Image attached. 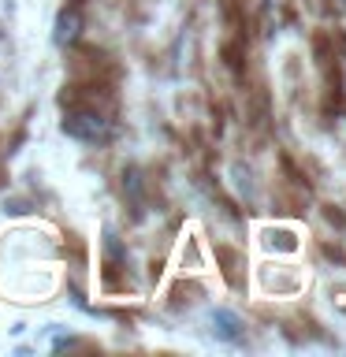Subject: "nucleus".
<instances>
[{"label":"nucleus","instance_id":"nucleus-5","mask_svg":"<svg viewBox=\"0 0 346 357\" xmlns=\"http://www.w3.org/2000/svg\"><path fill=\"white\" fill-rule=\"evenodd\" d=\"M216 253L223 257V264H227V268H223V275H227V283H231V287H242L239 272H234V268H239V253H234V250H227V245H220Z\"/></svg>","mask_w":346,"mask_h":357},{"label":"nucleus","instance_id":"nucleus-1","mask_svg":"<svg viewBox=\"0 0 346 357\" xmlns=\"http://www.w3.org/2000/svg\"><path fill=\"white\" fill-rule=\"evenodd\" d=\"M108 130H112V123L105 112H97V105H89V108L75 105L63 116V134H71L78 142H100V138H108Z\"/></svg>","mask_w":346,"mask_h":357},{"label":"nucleus","instance_id":"nucleus-3","mask_svg":"<svg viewBox=\"0 0 346 357\" xmlns=\"http://www.w3.org/2000/svg\"><path fill=\"white\" fill-rule=\"evenodd\" d=\"M212 324H216V335H220V339H227V342H239V339H242V320L234 317V312L216 309V312H212Z\"/></svg>","mask_w":346,"mask_h":357},{"label":"nucleus","instance_id":"nucleus-2","mask_svg":"<svg viewBox=\"0 0 346 357\" xmlns=\"http://www.w3.org/2000/svg\"><path fill=\"white\" fill-rule=\"evenodd\" d=\"M78 33H82V11L78 8H63L60 19H56V45H75Z\"/></svg>","mask_w":346,"mask_h":357},{"label":"nucleus","instance_id":"nucleus-4","mask_svg":"<svg viewBox=\"0 0 346 357\" xmlns=\"http://www.w3.org/2000/svg\"><path fill=\"white\" fill-rule=\"evenodd\" d=\"M264 245H279V250L294 253L298 250V238H294V231H264Z\"/></svg>","mask_w":346,"mask_h":357}]
</instances>
